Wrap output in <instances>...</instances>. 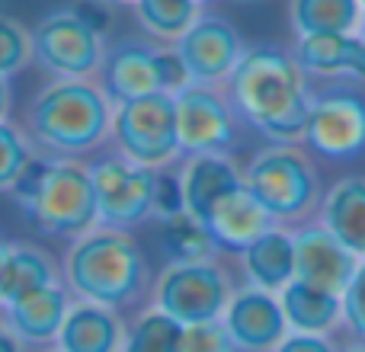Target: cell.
I'll return each mask as SVG.
<instances>
[{"label": "cell", "mask_w": 365, "mask_h": 352, "mask_svg": "<svg viewBox=\"0 0 365 352\" xmlns=\"http://www.w3.org/2000/svg\"><path fill=\"white\" fill-rule=\"evenodd\" d=\"M173 48L186 64L192 83H225L244 58L247 42L227 16L205 10Z\"/></svg>", "instance_id": "cell-13"}, {"label": "cell", "mask_w": 365, "mask_h": 352, "mask_svg": "<svg viewBox=\"0 0 365 352\" xmlns=\"http://www.w3.org/2000/svg\"><path fill=\"white\" fill-rule=\"evenodd\" d=\"M96 81L113 100V106L148 93L177 96L182 87L192 83L177 48L154 42L148 36H125L119 42L106 45V58H103Z\"/></svg>", "instance_id": "cell-6"}, {"label": "cell", "mask_w": 365, "mask_h": 352, "mask_svg": "<svg viewBox=\"0 0 365 352\" xmlns=\"http://www.w3.org/2000/svg\"><path fill=\"white\" fill-rule=\"evenodd\" d=\"M182 346V323L154 308L151 301L141 304L125 330L122 352H180Z\"/></svg>", "instance_id": "cell-28"}, {"label": "cell", "mask_w": 365, "mask_h": 352, "mask_svg": "<svg viewBox=\"0 0 365 352\" xmlns=\"http://www.w3.org/2000/svg\"><path fill=\"white\" fill-rule=\"evenodd\" d=\"M106 4H113V6H132L135 0H106Z\"/></svg>", "instance_id": "cell-41"}, {"label": "cell", "mask_w": 365, "mask_h": 352, "mask_svg": "<svg viewBox=\"0 0 365 352\" xmlns=\"http://www.w3.org/2000/svg\"><path fill=\"white\" fill-rule=\"evenodd\" d=\"M359 6H365V0H359Z\"/></svg>", "instance_id": "cell-43"}, {"label": "cell", "mask_w": 365, "mask_h": 352, "mask_svg": "<svg viewBox=\"0 0 365 352\" xmlns=\"http://www.w3.org/2000/svg\"><path fill=\"white\" fill-rule=\"evenodd\" d=\"M10 113H13V90H10V81L0 77V122L10 119Z\"/></svg>", "instance_id": "cell-37"}, {"label": "cell", "mask_w": 365, "mask_h": 352, "mask_svg": "<svg viewBox=\"0 0 365 352\" xmlns=\"http://www.w3.org/2000/svg\"><path fill=\"white\" fill-rule=\"evenodd\" d=\"M61 282L71 298L125 311L141 308L151 298L154 266L132 231L96 224L68 240V250L61 253Z\"/></svg>", "instance_id": "cell-2"}, {"label": "cell", "mask_w": 365, "mask_h": 352, "mask_svg": "<svg viewBox=\"0 0 365 352\" xmlns=\"http://www.w3.org/2000/svg\"><path fill=\"white\" fill-rule=\"evenodd\" d=\"M240 279L244 285L263 291H279L295 279V247H292V227H269L266 234H259L250 247L237 253Z\"/></svg>", "instance_id": "cell-20"}, {"label": "cell", "mask_w": 365, "mask_h": 352, "mask_svg": "<svg viewBox=\"0 0 365 352\" xmlns=\"http://www.w3.org/2000/svg\"><path fill=\"white\" fill-rule=\"evenodd\" d=\"M51 282H61V259L32 240H13L0 269V308Z\"/></svg>", "instance_id": "cell-24"}, {"label": "cell", "mask_w": 365, "mask_h": 352, "mask_svg": "<svg viewBox=\"0 0 365 352\" xmlns=\"http://www.w3.org/2000/svg\"><path fill=\"white\" fill-rule=\"evenodd\" d=\"M90 180H93L96 221L115 231H135V227L154 221V170L122 157L119 151H106L87 160Z\"/></svg>", "instance_id": "cell-10"}, {"label": "cell", "mask_w": 365, "mask_h": 352, "mask_svg": "<svg viewBox=\"0 0 365 352\" xmlns=\"http://www.w3.org/2000/svg\"><path fill=\"white\" fill-rule=\"evenodd\" d=\"M234 289H237L234 272L221 263V257L192 259V263H164L154 272L148 301L186 327V323L199 321H218Z\"/></svg>", "instance_id": "cell-8"}, {"label": "cell", "mask_w": 365, "mask_h": 352, "mask_svg": "<svg viewBox=\"0 0 365 352\" xmlns=\"http://www.w3.org/2000/svg\"><path fill=\"white\" fill-rule=\"evenodd\" d=\"M244 167V186L279 227L314 221L321 205V173L304 145H266Z\"/></svg>", "instance_id": "cell-5"}, {"label": "cell", "mask_w": 365, "mask_h": 352, "mask_svg": "<svg viewBox=\"0 0 365 352\" xmlns=\"http://www.w3.org/2000/svg\"><path fill=\"white\" fill-rule=\"evenodd\" d=\"M177 135L186 154H231L237 145V115L225 83H189L177 96Z\"/></svg>", "instance_id": "cell-12"}, {"label": "cell", "mask_w": 365, "mask_h": 352, "mask_svg": "<svg viewBox=\"0 0 365 352\" xmlns=\"http://www.w3.org/2000/svg\"><path fill=\"white\" fill-rule=\"evenodd\" d=\"M314 221H321L346 250L365 259V176H340L324 189Z\"/></svg>", "instance_id": "cell-21"}, {"label": "cell", "mask_w": 365, "mask_h": 352, "mask_svg": "<svg viewBox=\"0 0 365 352\" xmlns=\"http://www.w3.org/2000/svg\"><path fill=\"white\" fill-rule=\"evenodd\" d=\"M6 195L48 237L74 240L100 224L87 160L36 154Z\"/></svg>", "instance_id": "cell-4"}, {"label": "cell", "mask_w": 365, "mask_h": 352, "mask_svg": "<svg viewBox=\"0 0 365 352\" xmlns=\"http://www.w3.org/2000/svg\"><path fill=\"white\" fill-rule=\"evenodd\" d=\"M356 36L365 42V6H362V16H359V26H356Z\"/></svg>", "instance_id": "cell-39"}, {"label": "cell", "mask_w": 365, "mask_h": 352, "mask_svg": "<svg viewBox=\"0 0 365 352\" xmlns=\"http://www.w3.org/2000/svg\"><path fill=\"white\" fill-rule=\"evenodd\" d=\"M292 247H295V279L317 285V289L336 291V295H343V289L349 285V279L356 276L362 263L321 221L292 227Z\"/></svg>", "instance_id": "cell-15"}, {"label": "cell", "mask_w": 365, "mask_h": 352, "mask_svg": "<svg viewBox=\"0 0 365 352\" xmlns=\"http://www.w3.org/2000/svg\"><path fill=\"white\" fill-rule=\"evenodd\" d=\"M109 145L122 157L135 160L148 170L177 167L182 160V147L177 135V103H173V96L148 93L115 103Z\"/></svg>", "instance_id": "cell-7"}, {"label": "cell", "mask_w": 365, "mask_h": 352, "mask_svg": "<svg viewBox=\"0 0 365 352\" xmlns=\"http://www.w3.org/2000/svg\"><path fill=\"white\" fill-rule=\"evenodd\" d=\"M128 321L122 311L74 298L55 336L58 352H122Z\"/></svg>", "instance_id": "cell-18"}, {"label": "cell", "mask_w": 365, "mask_h": 352, "mask_svg": "<svg viewBox=\"0 0 365 352\" xmlns=\"http://www.w3.org/2000/svg\"><path fill=\"white\" fill-rule=\"evenodd\" d=\"M272 352H336L334 336H317V333H285Z\"/></svg>", "instance_id": "cell-34"}, {"label": "cell", "mask_w": 365, "mask_h": 352, "mask_svg": "<svg viewBox=\"0 0 365 352\" xmlns=\"http://www.w3.org/2000/svg\"><path fill=\"white\" fill-rule=\"evenodd\" d=\"M336 352H365V343L362 340H343V343H336Z\"/></svg>", "instance_id": "cell-38"}, {"label": "cell", "mask_w": 365, "mask_h": 352, "mask_svg": "<svg viewBox=\"0 0 365 352\" xmlns=\"http://www.w3.org/2000/svg\"><path fill=\"white\" fill-rule=\"evenodd\" d=\"M32 64L51 81H96L106 36L87 26L74 6L51 10L32 26Z\"/></svg>", "instance_id": "cell-9"}, {"label": "cell", "mask_w": 365, "mask_h": 352, "mask_svg": "<svg viewBox=\"0 0 365 352\" xmlns=\"http://www.w3.org/2000/svg\"><path fill=\"white\" fill-rule=\"evenodd\" d=\"M186 212L205 221L227 192L244 186V167L234 154H186L177 164Z\"/></svg>", "instance_id": "cell-16"}, {"label": "cell", "mask_w": 365, "mask_h": 352, "mask_svg": "<svg viewBox=\"0 0 365 352\" xmlns=\"http://www.w3.org/2000/svg\"><path fill=\"white\" fill-rule=\"evenodd\" d=\"M292 55L308 77L365 83V42L356 32H321L298 36Z\"/></svg>", "instance_id": "cell-17"}, {"label": "cell", "mask_w": 365, "mask_h": 352, "mask_svg": "<svg viewBox=\"0 0 365 352\" xmlns=\"http://www.w3.org/2000/svg\"><path fill=\"white\" fill-rule=\"evenodd\" d=\"M225 93L240 125L269 145H304L314 87L292 48L272 42L247 45L244 58L225 81Z\"/></svg>", "instance_id": "cell-1"}, {"label": "cell", "mask_w": 365, "mask_h": 352, "mask_svg": "<svg viewBox=\"0 0 365 352\" xmlns=\"http://www.w3.org/2000/svg\"><path fill=\"white\" fill-rule=\"evenodd\" d=\"M304 147L330 164H349L365 157V96L346 83L314 90Z\"/></svg>", "instance_id": "cell-11"}, {"label": "cell", "mask_w": 365, "mask_h": 352, "mask_svg": "<svg viewBox=\"0 0 365 352\" xmlns=\"http://www.w3.org/2000/svg\"><path fill=\"white\" fill-rule=\"evenodd\" d=\"M6 247H10V240L0 237V269H4V257H6Z\"/></svg>", "instance_id": "cell-40"}, {"label": "cell", "mask_w": 365, "mask_h": 352, "mask_svg": "<svg viewBox=\"0 0 365 352\" xmlns=\"http://www.w3.org/2000/svg\"><path fill=\"white\" fill-rule=\"evenodd\" d=\"M0 352H29L26 343L16 336V330L10 327V321L4 317V311H0Z\"/></svg>", "instance_id": "cell-36"}, {"label": "cell", "mask_w": 365, "mask_h": 352, "mask_svg": "<svg viewBox=\"0 0 365 352\" xmlns=\"http://www.w3.org/2000/svg\"><path fill=\"white\" fill-rule=\"evenodd\" d=\"M32 64V32L23 19L0 10V77H16Z\"/></svg>", "instance_id": "cell-30"}, {"label": "cell", "mask_w": 365, "mask_h": 352, "mask_svg": "<svg viewBox=\"0 0 365 352\" xmlns=\"http://www.w3.org/2000/svg\"><path fill=\"white\" fill-rule=\"evenodd\" d=\"M180 352H237L234 340L227 336L225 323L218 321H199L182 327V346Z\"/></svg>", "instance_id": "cell-31"}, {"label": "cell", "mask_w": 365, "mask_h": 352, "mask_svg": "<svg viewBox=\"0 0 365 352\" xmlns=\"http://www.w3.org/2000/svg\"><path fill=\"white\" fill-rule=\"evenodd\" d=\"M340 301H343V330L353 340L365 343V259L359 263L356 276L349 279V285L343 289Z\"/></svg>", "instance_id": "cell-32"}, {"label": "cell", "mask_w": 365, "mask_h": 352, "mask_svg": "<svg viewBox=\"0 0 365 352\" xmlns=\"http://www.w3.org/2000/svg\"><path fill=\"white\" fill-rule=\"evenodd\" d=\"M279 304H282L285 323L292 333H317V336H334L343 330V301L336 291L317 289L311 282L292 279L282 291H279Z\"/></svg>", "instance_id": "cell-23"}, {"label": "cell", "mask_w": 365, "mask_h": 352, "mask_svg": "<svg viewBox=\"0 0 365 352\" xmlns=\"http://www.w3.org/2000/svg\"><path fill=\"white\" fill-rule=\"evenodd\" d=\"M205 224H208V231H212V237L218 240L221 250L240 253L244 247H250L259 234L276 227V221L247 192V186H240V189H234V192H227L225 199L208 212Z\"/></svg>", "instance_id": "cell-22"}, {"label": "cell", "mask_w": 365, "mask_h": 352, "mask_svg": "<svg viewBox=\"0 0 365 352\" xmlns=\"http://www.w3.org/2000/svg\"><path fill=\"white\" fill-rule=\"evenodd\" d=\"M36 145L23 125L10 119L0 122V192H10L13 182L36 160Z\"/></svg>", "instance_id": "cell-29"}, {"label": "cell", "mask_w": 365, "mask_h": 352, "mask_svg": "<svg viewBox=\"0 0 365 352\" xmlns=\"http://www.w3.org/2000/svg\"><path fill=\"white\" fill-rule=\"evenodd\" d=\"M180 212H186V202H182V182L177 167L154 170V221L173 218Z\"/></svg>", "instance_id": "cell-33"}, {"label": "cell", "mask_w": 365, "mask_h": 352, "mask_svg": "<svg viewBox=\"0 0 365 352\" xmlns=\"http://www.w3.org/2000/svg\"><path fill=\"white\" fill-rule=\"evenodd\" d=\"M158 224V250L164 263H192V259H218L221 247L212 237L208 224L189 212H180L173 218L154 221Z\"/></svg>", "instance_id": "cell-25"}, {"label": "cell", "mask_w": 365, "mask_h": 352, "mask_svg": "<svg viewBox=\"0 0 365 352\" xmlns=\"http://www.w3.org/2000/svg\"><path fill=\"white\" fill-rule=\"evenodd\" d=\"M227 336L234 340L237 352H272L289 333L279 295L253 285H237L231 301L221 311Z\"/></svg>", "instance_id": "cell-14"}, {"label": "cell", "mask_w": 365, "mask_h": 352, "mask_svg": "<svg viewBox=\"0 0 365 352\" xmlns=\"http://www.w3.org/2000/svg\"><path fill=\"white\" fill-rule=\"evenodd\" d=\"M77 16L83 19L87 26H93L100 36H106L109 29H113V4H106V0H81V4H74Z\"/></svg>", "instance_id": "cell-35"}, {"label": "cell", "mask_w": 365, "mask_h": 352, "mask_svg": "<svg viewBox=\"0 0 365 352\" xmlns=\"http://www.w3.org/2000/svg\"><path fill=\"white\" fill-rule=\"evenodd\" d=\"M71 301L74 298L64 289V282H51L36 291H26L23 298L4 304L0 311L10 321V327L16 330V336L26 343V349H45L55 346V336L61 330Z\"/></svg>", "instance_id": "cell-19"}, {"label": "cell", "mask_w": 365, "mask_h": 352, "mask_svg": "<svg viewBox=\"0 0 365 352\" xmlns=\"http://www.w3.org/2000/svg\"><path fill=\"white\" fill-rule=\"evenodd\" d=\"M36 352H58L55 346H45V349H36Z\"/></svg>", "instance_id": "cell-42"}, {"label": "cell", "mask_w": 365, "mask_h": 352, "mask_svg": "<svg viewBox=\"0 0 365 352\" xmlns=\"http://www.w3.org/2000/svg\"><path fill=\"white\" fill-rule=\"evenodd\" d=\"M132 13L148 38L177 45L182 32L205 13V0H135Z\"/></svg>", "instance_id": "cell-26"}, {"label": "cell", "mask_w": 365, "mask_h": 352, "mask_svg": "<svg viewBox=\"0 0 365 352\" xmlns=\"http://www.w3.org/2000/svg\"><path fill=\"white\" fill-rule=\"evenodd\" d=\"M359 16V0H289V26L295 38L321 32H356Z\"/></svg>", "instance_id": "cell-27"}, {"label": "cell", "mask_w": 365, "mask_h": 352, "mask_svg": "<svg viewBox=\"0 0 365 352\" xmlns=\"http://www.w3.org/2000/svg\"><path fill=\"white\" fill-rule=\"evenodd\" d=\"M113 109L100 81H48L26 106L23 128L38 154L83 160L109 145Z\"/></svg>", "instance_id": "cell-3"}]
</instances>
